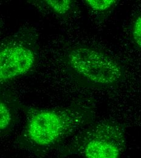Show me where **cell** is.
Here are the masks:
<instances>
[{
  "mask_svg": "<svg viewBox=\"0 0 141 158\" xmlns=\"http://www.w3.org/2000/svg\"><path fill=\"white\" fill-rule=\"evenodd\" d=\"M43 2L53 12L59 15L66 14L71 9L72 4L70 0H45Z\"/></svg>",
  "mask_w": 141,
  "mask_h": 158,
  "instance_id": "8992f818",
  "label": "cell"
},
{
  "mask_svg": "<svg viewBox=\"0 0 141 158\" xmlns=\"http://www.w3.org/2000/svg\"><path fill=\"white\" fill-rule=\"evenodd\" d=\"M126 147L123 128L116 122L104 120L95 123L59 147L64 156L83 158H121Z\"/></svg>",
  "mask_w": 141,
  "mask_h": 158,
  "instance_id": "7a4b0ae2",
  "label": "cell"
},
{
  "mask_svg": "<svg viewBox=\"0 0 141 158\" xmlns=\"http://www.w3.org/2000/svg\"><path fill=\"white\" fill-rule=\"evenodd\" d=\"M86 3L93 10L102 12L109 9L114 5L116 1L114 0H86Z\"/></svg>",
  "mask_w": 141,
  "mask_h": 158,
  "instance_id": "52a82bcc",
  "label": "cell"
},
{
  "mask_svg": "<svg viewBox=\"0 0 141 158\" xmlns=\"http://www.w3.org/2000/svg\"><path fill=\"white\" fill-rule=\"evenodd\" d=\"M15 102L9 95L0 93V139L9 134L17 120Z\"/></svg>",
  "mask_w": 141,
  "mask_h": 158,
  "instance_id": "5b68a950",
  "label": "cell"
},
{
  "mask_svg": "<svg viewBox=\"0 0 141 158\" xmlns=\"http://www.w3.org/2000/svg\"><path fill=\"white\" fill-rule=\"evenodd\" d=\"M24 110L26 122L16 143L38 156L59 147L91 116L90 108L83 105L55 109L24 106Z\"/></svg>",
  "mask_w": 141,
  "mask_h": 158,
  "instance_id": "6da1fadb",
  "label": "cell"
},
{
  "mask_svg": "<svg viewBox=\"0 0 141 158\" xmlns=\"http://www.w3.org/2000/svg\"><path fill=\"white\" fill-rule=\"evenodd\" d=\"M66 61L77 74L97 85H113L123 78L119 64L100 51L86 46L76 47L69 51Z\"/></svg>",
  "mask_w": 141,
  "mask_h": 158,
  "instance_id": "277c9868",
  "label": "cell"
},
{
  "mask_svg": "<svg viewBox=\"0 0 141 158\" xmlns=\"http://www.w3.org/2000/svg\"><path fill=\"white\" fill-rule=\"evenodd\" d=\"M2 29V19L1 17V14H0V34L1 32Z\"/></svg>",
  "mask_w": 141,
  "mask_h": 158,
  "instance_id": "9c48e42d",
  "label": "cell"
},
{
  "mask_svg": "<svg viewBox=\"0 0 141 158\" xmlns=\"http://www.w3.org/2000/svg\"><path fill=\"white\" fill-rule=\"evenodd\" d=\"M37 60V35L24 27L0 41V88L29 73Z\"/></svg>",
  "mask_w": 141,
  "mask_h": 158,
  "instance_id": "3957f363",
  "label": "cell"
},
{
  "mask_svg": "<svg viewBox=\"0 0 141 158\" xmlns=\"http://www.w3.org/2000/svg\"><path fill=\"white\" fill-rule=\"evenodd\" d=\"M132 36L135 43L139 46H141V19L138 16L134 21L132 26Z\"/></svg>",
  "mask_w": 141,
  "mask_h": 158,
  "instance_id": "ba28073f",
  "label": "cell"
}]
</instances>
